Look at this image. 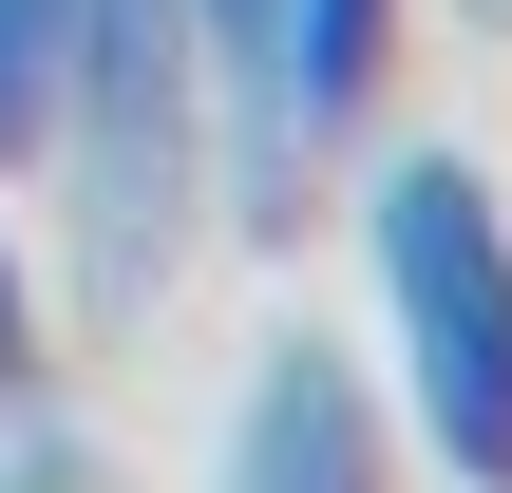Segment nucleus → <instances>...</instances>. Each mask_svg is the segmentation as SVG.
<instances>
[{"mask_svg": "<svg viewBox=\"0 0 512 493\" xmlns=\"http://www.w3.org/2000/svg\"><path fill=\"white\" fill-rule=\"evenodd\" d=\"M380 456H399V418H380V380H361L323 323L247 342V399H228V475L247 493H361Z\"/></svg>", "mask_w": 512, "mask_h": 493, "instance_id": "20e7f679", "label": "nucleus"}, {"mask_svg": "<svg viewBox=\"0 0 512 493\" xmlns=\"http://www.w3.org/2000/svg\"><path fill=\"white\" fill-rule=\"evenodd\" d=\"M247 19H266V0H190V38H209V76L247 57Z\"/></svg>", "mask_w": 512, "mask_h": 493, "instance_id": "0eeeda50", "label": "nucleus"}, {"mask_svg": "<svg viewBox=\"0 0 512 493\" xmlns=\"http://www.w3.org/2000/svg\"><path fill=\"white\" fill-rule=\"evenodd\" d=\"M57 57H76V0H0V171H38V114H57Z\"/></svg>", "mask_w": 512, "mask_h": 493, "instance_id": "39448f33", "label": "nucleus"}, {"mask_svg": "<svg viewBox=\"0 0 512 493\" xmlns=\"http://www.w3.org/2000/svg\"><path fill=\"white\" fill-rule=\"evenodd\" d=\"M38 190H57L76 323H152L190 228H209V38H190V0H76V57H57V114H38Z\"/></svg>", "mask_w": 512, "mask_h": 493, "instance_id": "f257e3e1", "label": "nucleus"}, {"mask_svg": "<svg viewBox=\"0 0 512 493\" xmlns=\"http://www.w3.org/2000/svg\"><path fill=\"white\" fill-rule=\"evenodd\" d=\"M456 19H475V38H512V0H456Z\"/></svg>", "mask_w": 512, "mask_h": 493, "instance_id": "6e6552de", "label": "nucleus"}, {"mask_svg": "<svg viewBox=\"0 0 512 493\" xmlns=\"http://www.w3.org/2000/svg\"><path fill=\"white\" fill-rule=\"evenodd\" d=\"M380 76H399V0H266L247 57L209 76V209L228 228H285L304 171L380 133Z\"/></svg>", "mask_w": 512, "mask_h": 493, "instance_id": "7ed1b4c3", "label": "nucleus"}, {"mask_svg": "<svg viewBox=\"0 0 512 493\" xmlns=\"http://www.w3.org/2000/svg\"><path fill=\"white\" fill-rule=\"evenodd\" d=\"M19 380H57V285H38V247L0 228V399Z\"/></svg>", "mask_w": 512, "mask_h": 493, "instance_id": "423d86ee", "label": "nucleus"}, {"mask_svg": "<svg viewBox=\"0 0 512 493\" xmlns=\"http://www.w3.org/2000/svg\"><path fill=\"white\" fill-rule=\"evenodd\" d=\"M361 285L399 342V437L437 475H512V209L475 152H380L361 171Z\"/></svg>", "mask_w": 512, "mask_h": 493, "instance_id": "f03ea898", "label": "nucleus"}]
</instances>
